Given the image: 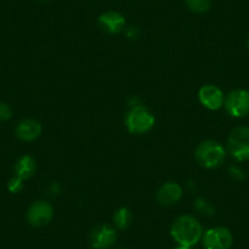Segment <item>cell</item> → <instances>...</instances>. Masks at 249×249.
<instances>
[{
    "label": "cell",
    "mask_w": 249,
    "mask_h": 249,
    "mask_svg": "<svg viewBox=\"0 0 249 249\" xmlns=\"http://www.w3.org/2000/svg\"><path fill=\"white\" fill-rule=\"evenodd\" d=\"M227 112L233 117H244L249 115V92L246 89H234L225 100Z\"/></svg>",
    "instance_id": "6"
},
{
    "label": "cell",
    "mask_w": 249,
    "mask_h": 249,
    "mask_svg": "<svg viewBox=\"0 0 249 249\" xmlns=\"http://www.w3.org/2000/svg\"><path fill=\"white\" fill-rule=\"evenodd\" d=\"M40 1H45V0H40Z\"/></svg>",
    "instance_id": "23"
},
{
    "label": "cell",
    "mask_w": 249,
    "mask_h": 249,
    "mask_svg": "<svg viewBox=\"0 0 249 249\" xmlns=\"http://www.w3.org/2000/svg\"><path fill=\"white\" fill-rule=\"evenodd\" d=\"M155 119L148 109L143 105H133L126 116V126L128 131L135 135H142L148 132L154 126Z\"/></svg>",
    "instance_id": "4"
},
{
    "label": "cell",
    "mask_w": 249,
    "mask_h": 249,
    "mask_svg": "<svg viewBox=\"0 0 249 249\" xmlns=\"http://www.w3.org/2000/svg\"><path fill=\"white\" fill-rule=\"evenodd\" d=\"M182 188L177 183L167 182L158 191V202L162 205H174L181 199Z\"/></svg>",
    "instance_id": "12"
},
{
    "label": "cell",
    "mask_w": 249,
    "mask_h": 249,
    "mask_svg": "<svg viewBox=\"0 0 249 249\" xmlns=\"http://www.w3.org/2000/svg\"><path fill=\"white\" fill-rule=\"evenodd\" d=\"M54 215L52 205L47 202H36L27 212V220L32 226L43 227L49 224Z\"/></svg>",
    "instance_id": "7"
},
{
    "label": "cell",
    "mask_w": 249,
    "mask_h": 249,
    "mask_svg": "<svg viewBox=\"0 0 249 249\" xmlns=\"http://www.w3.org/2000/svg\"><path fill=\"white\" fill-rule=\"evenodd\" d=\"M230 176L233 179H236V181H243L246 178V174H244L243 170L237 166L230 167Z\"/></svg>",
    "instance_id": "18"
},
{
    "label": "cell",
    "mask_w": 249,
    "mask_h": 249,
    "mask_svg": "<svg viewBox=\"0 0 249 249\" xmlns=\"http://www.w3.org/2000/svg\"><path fill=\"white\" fill-rule=\"evenodd\" d=\"M40 133H42V126L36 120H22L16 128V136L25 142L37 140Z\"/></svg>",
    "instance_id": "11"
},
{
    "label": "cell",
    "mask_w": 249,
    "mask_h": 249,
    "mask_svg": "<svg viewBox=\"0 0 249 249\" xmlns=\"http://www.w3.org/2000/svg\"><path fill=\"white\" fill-rule=\"evenodd\" d=\"M196 208H197V210H199V212L208 213V214H213V213H214V209H213L209 204H207L203 199L196 200Z\"/></svg>",
    "instance_id": "19"
},
{
    "label": "cell",
    "mask_w": 249,
    "mask_h": 249,
    "mask_svg": "<svg viewBox=\"0 0 249 249\" xmlns=\"http://www.w3.org/2000/svg\"><path fill=\"white\" fill-rule=\"evenodd\" d=\"M186 6L192 13L203 14L210 9V0H184Z\"/></svg>",
    "instance_id": "15"
},
{
    "label": "cell",
    "mask_w": 249,
    "mask_h": 249,
    "mask_svg": "<svg viewBox=\"0 0 249 249\" xmlns=\"http://www.w3.org/2000/svg\"><path fill=\"white\" fill-rule=\"evenodd\" d=\"M15 172L16 176L21 179H27L32 177L36 172V161L33 160V158L28 157V155L20 158L15 165Z\"/></svg>",
    "instance_id": "13"
},
{
    "label": "cell",
    "mask_w": 249,
    "mask_h": 249,
    "mask_svg": "<svg viewBox=\"0 0 249 249\" xmlns=\"http://www.w3.org/2000/svg\"><path fill=\"white\" fill-rule=\"evenodd\" d=\"M13 115L10 105L4 102H0V121H8Z\"/></svg>",
    "instance_id": "17"
},
{
    "label": "cell",
    "mask_w": 249,
    "mask_h": 249,
    "mask_svg": "<svg viewBox=\"0 0 249 249\" xmlns=\"http://www.w3.org/2000/svg\"><path fill=\"white\" fill-rule=\"evenodd\" d=\"M119 249H121V248H119Z\"/></svg>",
    "instance_id": "24"
},
{
    "label": "cell",
    "mask_w": 249,
    "mask_h": 249,
    "mask_svg": "<svg viewBox=\"0 0 249 249\" xmlns=\"http://www.w3.org/2000/svg\"><path fill=\"white\" fill-rule=\"evenodd\" d=\"M22 179L18 178V176L11 178L8 183V190L10 191L11 193H18L21 190H22Z\"/></svg>",
    "instance_id": "16"
},
{
    "label": "cell",
    "mask_w": 249,
    "mask_h": 249,
    "mask_svg": "<svg viewBox=\"0 0 249 249\" xmlns=\"http://www.w3.org/2000/svg\"><path fill=\"white\" fill-rule=\"evenodd\" d=\"M171 236L182 247H192L200 241L203 230L199 221L192 215H182L174 221L171 226Z\"/></svg>",
    "instance_id": "1"
},
{
    "label": "cell",
    "mask_w": 249,
    "mask_h": 249,
    "mask_svg": "<svg viewBox=\"0 0 249 249\" xmlns=\"http://www.w3.org/2000/svg\"><path fill=\"white\" fill-rule=\"evenodd\" d=\"M175 249H191L190 247H182V246H178L177 247V248H175Z\"/></svg>",
    "instance_id": "21"
},
{
    "label": "cell",
    "mask_w": 249,
    "mask_h": 249,
    "mask_svg": "<svg viewBox=\"0 0 249 249\" xmlns=\"http://www.w3.org/2000/svg\"><path fill=\"white\" fill-rule=\"evenodd\" d=\"M226 158V152L219 142L215 141H204L198 145L196 150V159L207 169H216L221 166Z\"/></svg>",
    "instance_id": "2"
},
{
    "label": "cell",
    "mask_w": 249,
    "mask_h": 249,
    "mask_svg": "<svg viewBox=\"0 0 249 249\" xmlns=\"http://www.w3.org/2000/svg\"><path fill=\"white\" fill-rule=\"evenodd\" d=\"M116 242V232L109 225H99L92 231L89 243L94 249H109Z\"/></svg>",
    "instance_id": "8"
},
{
    "label": "cell",
    "mask_w": 249,
    "mask_h": 249,
    "mask_svg": "<svg viewBox=\"0 0 249 249\" xmlns=\"http://www.w3.org/2000/svg\"><path fill=\"white\" fill-rule=\"evenodd\" d=\"M127 36L130 38H136L138 36V30L136 27H131L130 30L127 31Z\"/></svg>",
    "instance_id": "20"
},
{
    "label": "cell",
    "mask_w": 249,
    "mask_h": 249,
    "mask_svg": "<svg viewBox=\"0 0 249 249\" xmlns=\"http://www.w3.org/2000/svg\"><path fill=\"white\" fill-rule=\"evenodd\" d=\"M227 149L237 161L249 160V127L238 126L233 128L227 140Z\"/></svg>",
    "instance_id": "3"
},
{
    "label": "cell",
    "mask_w": 249,
    "mask_h": 249,
    "mask_svg": "<svg viewBox=\"0 0 249 249\" xmlns=\"http://www.w3.org/2000/svg\"><path fill=\"white\" fill-rule=\"evenodd\" d=\"M205 249H230L233 244V236L226 227H214L203 236Z\"/></svg>",
    "instance_id": "5"
},
{
    "label": "cell",
    "mask_w": 249,
    "mask_h": 249,
    "mask_svg": "<svg viewBox=\"0 0 249 249\" xmlns=\"http://www.w3.org/2000/svg\"><path fill=\"white\" fill-rule=\"evenodd\" d=\"M199 100L205 107L210 110H217L222 107L225 103L224 93L216 86L208 85L200 88L199 90Z\"/></svg>",
    "instance_id": "9"
},
{
    "label": "cell",
    "mask_w": 249,
    "mask_h": 249,
    "mask_svg": "<svg viewBox=\"0 0 249 249\" xmlns=\"http://www.w3.org/2000/svg\"><path fill=\"white\" fill-rule=\"evenodd\" d=\"M131 219H132V215H131L130 210L126 209V208H121L114 215V222L117 229L120 230L127 229L131 222Z\"/></svg>",
    "instance_id": "14"
},
{
    "label": "cell",
    "mask_w": 249,
    "mask_h": 249,
    "mask_svg": "<svg viewBox=\"0 0 249 249\" xmlns=\"http://www.w3.org/2000/svg\"><path fill=\"white\" fill-rule=\"evenodd\" d=\"M247 48H248V50H249V37H248V39H247Z\"/></svg>",
    "instance_id": "22"
},
{
    "label": "cell",
    "mask_w": 249,
    "mask_h": 249,
    "mask_svg": "<svg viewBox=\"0 0 249 249\" xmlns=\"http://www.w3.org/2000/svg\"><path fill=\"white\" fill-rule=\"evenodd\" d=\"M98 22L102 26L103 30L111 33V35H115V33H119L124 30L126 20H124V16L120 13H117V11H107V13L102 14V15L99 16Z\"/></svg>",
    "instance_id": "10"
}]
</instances>
